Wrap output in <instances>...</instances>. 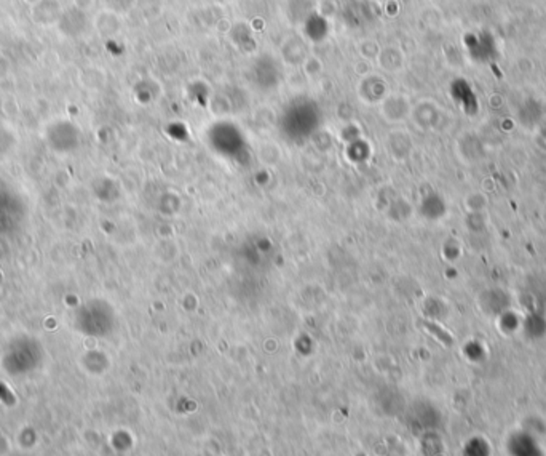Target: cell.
I'll list each match as a JSON object with an SVG mask.
<instances>
[{"label": "cell", "instance_id": "6da1fadb", "mask_svg": "<svg viewBox=\"0 0 546 456\" xmlns=\"http://www.w3.org/2000/svg\"><path fill=\"white\" fill-rule=\"evenodd\" d=\"M64 7L60 0H36L31 7V18L38 26H58Z\"/></svg>", "mask_w": 546, "mask_h": 456}, {"label": "cell", "instance_id": "7a4b0ae2", "mask_svg": "<svg viewBox=\"0 0 546 456\" xmlns=\"http://www.w3.org/2000/svg\"><path fill=\"white\" fill-rule=\"evenodd\" d=\"M93 24L98 28L100 34H115L117 29L122 24L119 14L111 12V10H104V12H100L96 14L95 21Z\"/></svg>", "mask_w": 546, "mask_h": 456}, {"label": "cell", "instance_id": "3957f363", "mask_svg": "<svg viewBox=\"0 0 546 456\" xmlns=\"http://www.w3.org/2000/svg\"><path fill=\"white\" fill-rule=\"evenodd\" d=\"M465 208L468 210L470 213H483L489 207V195H487L484 191H471L465 195Z\"/></svg>", "mask_w": 546, "mask_h": 456}, {"label": "cell", "instance_id": "277c9868", "mask_svg": "<svg viewBox=\"0 0 546 456\" xmlns=\"http://www.w3.org/2000/svg\"><path fill=\"white\" fill-rule=\"evenodd\" d=\"M12 452V442L7 435L0 434V456H8Z\"/></svg>", "mask_w": 546, "mask_h": 456}]
</instances>
